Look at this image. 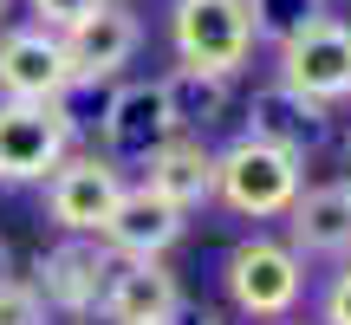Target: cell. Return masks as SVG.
<instances>
[{"mask_svg":"<svg viewBox=\"0 0 351 325\" xmlns=\"http://www.w3.org/2000/svg\"><path fill=\"white\" fill-rule=\"evenodd\" d=\"M300 189H306L300 156L274 150V143H261V137H241V143H228V150L215 156V202H228L234 215H254V221L287 215Z\"/></svg>","mask_w":351,"mask_h":325,"instance_id":"1","label":"cell"},{"mask_svg":"<svg viewBox=\"0 0 351 325\" xmlns=\"http://www.w3.org/2000/svg\"><path fill=\"white\" fill-rule=\"evenodd\" d=\"M72 156V111L65 98H0V182H46Z\"/></svg>","mask_w":351,"mask_h":325,"instance_id":"2","label":"cell"},{"mask_svg":"<svg viewBox=\"0 0 351 325\" xmlns=\"http://www.w3.org/2000/svg\"><path fill=\"white\" fill-rule=\"evenodd\" d=\"M169 46H176V65L234 78L254 52L247 7L241 0H176L169 7Z\"/></svg>","mask_w":351,"mask_h":325,"instance_id":"3","label":"cell"},{"mask_svg":"<svg viewBox=\"0 0 351 325\" xmlns=\"http://www.w3.org/2000/svg\"><path fill=\"white\" fill-rule=\"evenodd\" d=\"M228 300H234V313H247V319H287L293 306H300V293H306V261L287 248V241H267V234H254V241H241L234 254H228Z\"/></svg>","mask_w":351,"mask_h":325,"instance_id":"4","label":"cell"},{"mask_svg":"<svg viewBox=\"0 0 351 325\" xmlns=\"http://www.w3.org/2000/svg\"><path fill=\"white\" fill-rule=\"evenodd\" d=\"M280 85L306 91V98L319 104H339L351 98V26L339 13H319V20H306L293 39H280Z\"/></svg>","mask_w":351,"mask_h":325,"instance_id":"5","label":"cell"},{"mask_svg":"<svg viewBox=\"0 0 351 325\" xmlns=\"http://www.w3.org/2000/svg\"><path fill=\"white\" fill-rule=\"evenodd\" d=\"M111 267H117V254L104 248L98 234H65V241H52V248L33 261V293L46 300V313L85 319V313H98Z\"/></svg>","mask_w":351,"mask_h":325,"instance_id":"6","label":"cell"},{"mask_svg":"<svg viewBox=\"0 0 351 325\" xmlns=\"http://www.w3.org/2000/svg\"><path fill=\"white\" fill-rule=\"evenodd\" d=\"M59 46H65V72H72V85H104V78H117L130 59H137L143 20L124 7V0H104L98 13H85L78 26H65Z\"/></svg>","mask_w":351,"mask_h":325,"instance_id":"7","label":"cell"},{"mask_svg":"<svg viewBox=\"0 0 351 325\" xmlns=\"http://www.w3.org/2000/svg\"><path fill=\"white\" fill-rule=\"evenodd\" d=\"M117 195H124V176H117L111 156H65L46 176V215L65 234H98L111 221Z\"/></svg>","mask_w":351,"mask_h":325,"instance_id":"8","label":"cell"},{"mask_svg":"<svg viewBox=\"0 0 351 325\" xmlns=\"http://www.w3.org/2000/svg\"><path fill=\"white\" fill-rule=\"evenodd\" d=\"M169 137H182L169 117V98L156 78H124L104 104V156L111 162H150Z\"/></svg>","mask_w":351,"mask_h":325,"instance_id":"9","label":"cell"},{"mask_svg":"<svg viewBox=\"0 0 351 325\" xmlns=\"http://www.w3.org/2000/svg\"><path fill=\"white\" fill-rule=\"evenodd\" d=\"M247 137H261V143H274V150L306 162L313 150L332 143V104H319V98H306V91L274 78V85H261L247 98Z\"/></svg>","mask_w":351,"mask_h":325,"instance_id":"10","label":"cell"},{"mask_svg":"<svg viewBox=\"0 0 351 325\" xmlns=\"http://www.w3.org/2000/svg\"><path fill=\"white\" fill-rule=\"evenodd\" d=\"M182 228H189V215L169 208L156 189H124L117 208H111V221L98 228V241L117 254V261H163L176 241H182Z\"/></svg>","mask_w":351,"mask_h":325,"instance_id":"11","label":"cell"},{"mask_svg":"<svg viewBox=\"0 0 351 325\" xmlns=\"http://www.w3.org/2000/svg\"><path fill=\"white\" fill-rule=\"evenodd\" d=\"M72 91V72H65V46L46 26H13L0 33V98H65Z\"/></svg>","mask_w":351,"mask_h":325,"instance_id":"12","label":"cell"},{"mask_svg":"<svg viewBox=\"0 0 351 325\" xmlns=\"http://www.w3.org/2000/svg\"><path fill=\"white\" fill-rule=\"evenodd\" d=\"M287 248L300 261H351V182H313L287 208Z\"/></svg>","mask_w":351,"mask_h":325,"instance_id":"13","label":"cell"},{"mask_svg":"<svg viewBox=\"0 0 351 325\" xmlns=\"http://www.w3.org/2000/svg\"><path fill=\"white\" fill-rule=\"evenodd\" d=\"M104 325H169L182 313V280L163 261H117L98 300Z\"/></svg>","mask_w":351,"mask_h":325,"instance_id":"14","label":"cell"},{"mask_svg":"<svg viewBox=\"0 0 351 325\" xmlns=\"http://www.w3.org/2000/svg\"><path fill=\"white\" fill-rule=\"evenodd\" d=\"M143 189H156V195L169 202V208H208L215 202V150L202 137H169L163 150L150 156V182Z\"/></svg>","mask_w":351,"mask_h":325,"instance_id":"15","label":"cell"},{"mask_svg":"<svg viewBox=\"0 0 351 325\" xmlns=\"http://www.w3.org/2000/svg\"><path fill=\"white\" fill-rule=\"evenodd\" d=\"M156 85H163L169 117H176V130H182V137H202V130H208L215 117L228 111V98H234V78H221V72H195V65H169Z\"/></svg>","mask_w":351,"mask_h":325,"instance_id":"16","label":"cell"},{"mask_svg":"<svg viewBox=\"0 0 351 325\" xmlns=\"http://www.w3.org/2000/svg\"><path fill=\"white\" fill-rule=\"evenodd\" d=\"M241 7H247V26H254V39H267V46H280V39H293L306 20L332 13L326 0H241Z\"/></svg>","mask_w":351,"mask_h":325,"instance_id":"17","label":"cell"},{"mask_svg":"<svg viewBox=\"0 0 351 325\" xmlns=\"http://www.w3.org/2000/svg\"><path fill=\"white\" fill-rule=\"evenodd\" d=\"M0 325H46V300L33 293V280L20 274L0 280Z\"/></svg>","mask_w":351,"mask_h":325,"instance_id":"18","label":"cell"},{"mask_svg":"<svg viewBox=\"0 0 351 325\" xmlns=\"http://www.w3.org/2000/svg\"><path fill=\"white\" fill-rule=\"evenodd\" d=\"M33 7V26H46V33H65V26H78L85 13H98L104 0H26Z\"/></svg>","mask_w":351,"mask_h":325,"instance_id":"19","label":"cell"},{"mask_svg":"<svg viewBox=\"0 0 351 325\" xmlns=\"http://www.w3.org/2000/svg\"><path fill=\"white\" fill-rule=\"evenodd\" d=\"M326 325H351V261H339V274L326 287Z\"/></svg>","mask_w":351,"mask_h":325,"instance_id":"20","label":"cell"},{"mask_svg":"<svg viewBox=\"0 0 351 325\" xmlns=\"http://www.w3.org/2000/svg\"><path fill=\"white\" fill-rule=\"evenodd\" d=\"M339 169H345V182H351V124H345V137H339Z\"/></svg>","mask_w":351,"mask_h":325,"instance_id":"21","label":"cell"},{"mask_svg":"<svg viewBox=\"0 0 351 325\" xmlns=\"http://www.w3.org/2000/svg\"><path fill=\"white\" fill-rule=\"evenodd\" d=\"M13 274V248H7V234H0V280Z\"/></svg>","mask_w":351,"mask_h":325,"instance_id":"22","label":"cell"},{"mask_svg":"<svg viewBox=\"0 0 351 325\" xmlns=\"http://www.w3.org/2000/svg\"><path fill=\"white\" fill-rule=\"evenodd\" d=\"M189 325H228L221 313H195V319H189Z\"/></svg>","mask_w":351,"mask_h":325,"instance_id":"23","label":"cell"},{"mask_svg":"<svg viewBox=\"0 0 351 325\" xmlns=\"http://www.w3.org/2000/svg\"><path fill=\"white\" fill-rule=\"evenodd\" d=\"M7 7H13V0H0V20H7Z\"/></svg>","mask_w":351,"mask_h":325,"instance_id":"24","label":"cell"},{"mask_svg":"<svg viewBox=\"0 0 351 325\" xmlns=\"http://www.w3.org/2000/svg\"><path fill=\"white\" fill-rule=\"evenodd\" d=\"M169 325H176V319H169Z\"/></svg>","mask_w":351,"mask_h":325,"instance_id":"25","label":"cell"}]
</instances>
